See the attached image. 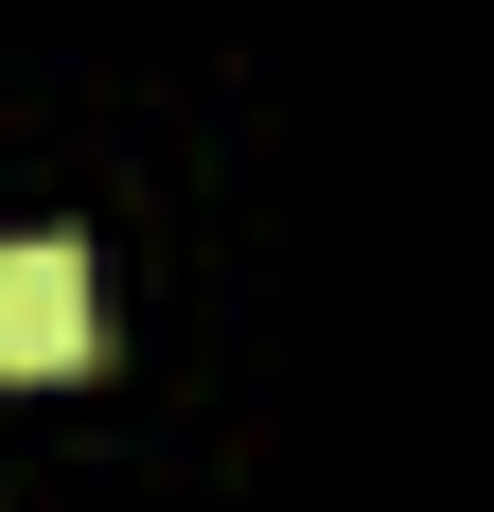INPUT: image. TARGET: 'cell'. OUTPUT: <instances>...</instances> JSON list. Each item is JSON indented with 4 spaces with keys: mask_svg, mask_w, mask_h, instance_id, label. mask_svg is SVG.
<instances>
[{
    "mask_svg": "<svg viewBox=\"0 0 494 512\" xmlns=\"http://www.w3.org/2000/svg\"><path fill=\"white\" fill-rule=\"evenodd\" d=\"M89 354H106L89 248H53V230H18V248H0V389H71Z\"/></svg>",
    "mask_w": 494,
    "mask_h": 512,
    "instance_id": "6da1fadb",
    "label": "cell"
}]
</instances>
